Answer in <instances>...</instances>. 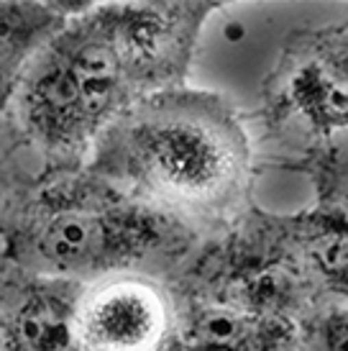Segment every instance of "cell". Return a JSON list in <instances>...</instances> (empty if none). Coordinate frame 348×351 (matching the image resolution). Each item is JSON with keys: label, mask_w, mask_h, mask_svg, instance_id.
Listing matches in <instances>:
<instances>
[{"label": "cell", "mask_w": 348, "mask_h": 351, "mask_svg": "<svg viewBox=\"0 0 348 351\" xmlns=\"http://www.w3.org/2000/svg\"><path fill=\"white\" fill-rule=\"evenodd\" d=\"M218 0L87 3L26 67L8 121L41 169H75L149 95L184 88Z\"/></svg>", "instance_id": "cell-1"}, {"label": "cell", "mask_w": 348, "mask_h": 351, "mask_svg": "<svg viewBox=\"0 0 348 351\" xmlns=\"http://www.w3.org/2000/svg\"><path fill=\"white\" fill-rule=\"evenodd\" d=\"M85 169L205 241L256 205L251 134L238 108L210 90L184 85L136 103L97 136Z\"/></svg>", "instance_id": "cell-2"}, {"label": "cell", "mask_w": 348, "mask_h": 351, "mask_svg": "<svg viewBox=\"0 0 348 351\" xmlns=\"http://www.w3.org/2000/svg\"><path fill=\"white\" fill-rule=\"evenodd\" d=\"M205 239L87 172L41 169L0 223V259L41 277L169 282Z\"/></svg>", "instance_id": "cell-3"}, {"label": "cell", "mask_w": 348, "mask_h": 351, "mask_svg": "<svg viewBox=\"0 0 348 351\" xmlns=\"http://www.w3.org/2000/svg\"><path fill=\"white\" fill-rule=\"evenodd\" d=\"M256 118L290 162L348 134V19L292 31L261 82Z\"/></svg>", "instance_id": "cell-4"}, {"label": "cell", "mask_w": 348, "mask_h": 351, "mask_svg": "<svg viewBox=\"0 0 348 351\" xmlns=\"http://www.w3.org/2000/svg\"><path fill=\"white\" fill-rule=\"evenodd\" d=\"M166 287L300 328L320 313L318 298L274 241L259 205H253L231 231L197 246Z\"/></svg>", "instance_id": "cell-5"}, {"label": "cell", "mask_w": 348, "mask_h": 351, "mask_svg": "<svg viewBox=\"0 0 348 351\" xmlns=\"http://www.w3.org/2000/svg\"><path fill=\"white\" fill-rule=\"evenodd\" d=\"M172 321L169 287L149 277H108L85 285L77 302L85 351H164Z\"/></svg>", "instance_id": "cell-6"}, {"label": "cell", "mask_w": 348, "mask_h": 351, "mask_svg": "<svg viewBox=\"0 0 348 351\" xmlns=\"http://www.w3.org/2000/svg\"><path fill=\"white\" fill-rule=\"evenodd\" d=\"M82 287L0 259V351H85L77 328Z\"/></svg>", "instance_id": "cell-7"}, {"label": "cell", "mask_w": 348, "mask_h": 351, "mask_svg": "<svg viewBox=\"0 0 348 351\" xmlns=\"http://www.w3.org/2000/svg\"><path fill=\"white\" fill-rule=\"evenodd\" d=\"M264 223L315 293L320 311L348 305V221L343 215L312 205L300 213L264 210Z\"/></svg>", "instance_id": "cell-8"}, {"label": "cell", "mask_w": 348, "mask_h": 351, "mask_svg": "<svg viewBox=\"0 0 348 351\" xmlns=\"http://www.w3.org/2000/svg\"><path fill=\"white\" fill-rule=\"evenodd\" d=\"M172 336L164 351H302V328L174 293Z\"/></svg>", "instance_id": "cell-9"}, {"label": "cell", "mask_w": 348, "mask_h": 351, "mask_svg": "<svg viewBox=\"0 0 348 351\" xmlns=\"http://www.w3.org/2000/svg\"><path fill=\"white\" fill-rule=\"evenodd\" d=\"M85 5V0H0V118H8L31 59Z\"/></svg>", "instance_id": "cell-10"}, {"label": "cell", "mask_w": 348, "mask_h": 351, "mask_svg": "<svg viewBox=\"0 0 348 351\" xmlns=\"http://www.w3.org/2000/svg\"><path fill=\"white\" fill-rule=\"evenodd\" d=\"M284 167L308 177L315 190V205L330 208L348 221V134L330 138L328 144Z\"/></svg>", "instance_id": "cell-11"}, {"label": "cell", "mask_w": 348, "mask_h": 351, "mask_svg": "<svg viewBox=\"0 0 348 351\" xmlns=\"http://www.w3.org/2000/svg\"><path fill=\"white\" fill-rule=\"evenodd\" d=\"M41 165L8 118H0V223L39 177Z\"/></svg>", "instance_id": "cell-12"}, {"label": "cell", "mask_w": 348, "mask_h": 351, "mask_svg": "<svg viewBox=\"0 0 348 351\" xmlns=\"http://www.w3.org/2000/svg\"><path fill=\"white\" fill-rule=\"evenodd\" d=\"M302 351H348V305H330L302 326Z\"/></svg>", "instance_id": "cell-13"}]
</instances>
